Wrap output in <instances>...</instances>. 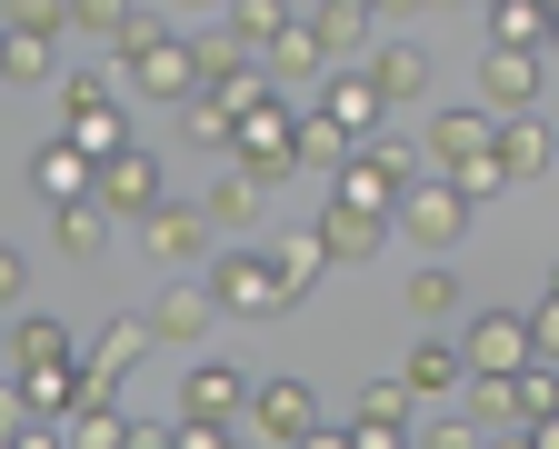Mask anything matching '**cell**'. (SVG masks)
Wrapping results in <instances>:
<instances>
[{"instance_id": "28", "label": "cell", "mask_w": 559, "mask_h": 449, "mask_svg": "<svg viewBox=\"0 0 559 449\" xmlns=\"http://www.w3.org/2000/svg\"><path fill=\"white\" fill-rule=\"evenodd\" d=\"M221 11H230L221 31H230V40H240V50L260 60V50L280 40V21H290V0H221Z\"/></svg>"}, {"instance_id": "40", "label": "cell", "mask_w": 559, "mask_h": 449, "mask_svg": "<svg viewBox=\"0 0 559 449\" xmlns=\"http://www.w3.org/2000/svg\"><path fill=\"white\" fill-rule=\"evenodd\" d=\"M340 449H409V429H380V420H349Z\"/></svg>"}, {"instance_id": "6", "label": "cell", "mask_w": 559, "mask_h": 449, "mask_svg": "<svg viewBox=\"0 0 559 449\" xmlns=\"http://www.w3.org/2000/svg\"><path fill=\"white\" fill-rule=\"evenodd\" d=\"M310 420H320V390L300 380V369H280V380H250V400H240V439H280V449H290Z\"/></svg>"}, {"instance_id": "37", "label": "cell", "mask_w": 559, "mask_h": 449, "mask_svg": "<svg viewBox=\"0 0 559 449\" xmlns=\"http://www.w3.org/2000/svg\"><path fill=\"white\" fill-rule=\"evenodd\" d=\"M349 420H380V429H409V390H400V380H370V390H360V410H349Z\"/></svg>"}, {"instance_id": "11", "label": "cell", "mask_w": 559, "mask_h": 449, "mask_svg": "<svg viewBox=\"0 0 559 449\" xmlns=\"http://www.w3.org/2000/svg\"><path fill=\"white\" fill-rule=\"evenodd\" d=\"M0 359L11 369H70L81 340H70V320H50V310H21V320H0Z\"/></svg>"}, {"instance_id": "7", "label": "cell", "mask_w": 559, "mask_h": 449, "mask_svg": "<svg viewBox=\"0 0 559 449\" xmlns=\"http://www.w3.org/2000/svg\"><path fill=\"white\" fill-rule=\"evenodd\" d=\"M130 231H140V250H151V270H190V260L221 250V240H210V220H200L190 200H151Z\"/></svg>"}, {"instance_id": "34", "label": "cell", "mask_w": 559, "mask_h": 449, "mask_svg": "<svg viewBox=\"0 0 559 449\" xmlns=\"http://www.w3.org/2000/svg\"><path fill=\"white\" fill-rule=\"evenodd\" d=\"M450 310H460V280H450V270L430 260V270L409 280V320H450Z\"/></svg>"}, {"instance_id": "31", "label": "cell", "mask_w": 559, "mask_h": 449, "mask_svg": "<svg viewBox=\"0 0 559 449\" xmlns=\"http://www.w3.org/2000/svg\"><path fill=\"white\" fill-rule=\"evenodd\" d=\"M0 81H60V40H31V31H0Z\"/></svg>"}, {"instance_id": "38", "label": "cell", "mask_w": 559, "mask_h": 449, "mask_svg": "<svg viewBox=\"0 0 559 449\" xmlns=\"http://www.w3.org/2000/svg\"><path fill=\"white\" fill-rule=\"evenodd\" d=\"M120 11H130V0H70V31H81V40H120Z\"/></svg>"}, {"instance_id": "33", "label": "cell", "mask_w": 559, "mask_h": 449, "mask_svg": "<svg viewBox=\"0 0 559 449\" xmlns=\"http://www.w3.org/2000/svg\"><path fill=\"white\" fill-rule=\"evenodd\" d=\"M0 31H31V40H60V31H70V0H0Z\"/></svg>"}, {"instance_id": "45", "label": "cell", "mask_w": 559, "mask_h": 449, "mask_svg": "<svg viewBox=\"0 0 559 449\" xmlns=\"http://www.w3.org/2000/svg\"><path fill=\"white\" fill-rule=\"evenodd\" d=\"M11 449H60V429H50V420H21V429H11Z\"/></svg>"}, {"instance_id": "47", "label": "cell", "mask_w": 559, "mask_h": 449, "mask_svg": "<svg viewBox=\"0 0 559 449\" xmlns=\"http://www.w3.org/2000/svg\"><path fill=\"white\" fill-rule=\"evenodd\" d=\"M370 11H380V21H409V11H419V0H370Z\"/></svg>"}, {"instance_id": "13", "label": "cell", "mask_w": 559, "mask_h": 449, "mask_svg": "<svg viewBox=\"0 0 559 449\" xmlns=\"http://www.w3.org/2000/svg\"><path fill=\"white\" fill-rule=\"evenodd\" d=\"M310 240H320V260L360 270V260H380V250H390V220H370V210H340V200H330V210L310 220Z\"/></svg>"}, {"instance_id": "24", "label": "cell", "mask_w": 559, "mask_h": 449, "mask_svg": "<svg viewBox=\"0 0 559 449\" xmlns=\"http://www.w3.org/2000/svg\"><path fill=\"white\" fill-rule=\"evenodd\" d=\"M260 250H270V280H280V299H310V280L330 270L310 231H280V240H260Z\"/></svg>"}, {"instance_id": "43", "label": "cell", "mask_w": 559, "mask_h": 449, "mask_svg": "<svg viewBox=\"0 0 559 449\" xmlns=\"http://www.w3.org/2000/svg\"><path fill=\"white\" fill-rule=\"evenodd\" d=\"M170 449H250V439H240V420H230V429H180Z\"/></svg>"}, {"instance_id": "51", "label": "cell", "mask_w": 559, "mask_h": 449, "mask_svg": "<svg viewBox=\"0 0 559 449\" xmlns=\"http://www.w3.org/2000/svg\"><path fill=\"white\" fill-rule=\"evenodd\" d=\"M0 449H11V439H0Z\"/></svg>"}, {"instance_id": "8", "label": "cell", "mask_w": 559, "mask_h": 449, "mask_svg": "<svg viewBox=\"0 0 559 449\" xmlns=\"http://www.w3.org/2000/svg\"><path fill=\"white\" fill-rule=\"evenodd\" d=\"M549 91V50H479V110L510 120V110H539Z\"/></svg>"}, {"instance_id": "27", "label": "cell", "mask_w": 559, "mask_h": 449, "mask_svg": "<svg viewBox=\"0 0 559 449\" xmlns=\"http://www.w3.org/2000/svg\"><path fill=\"white\" fill-rule=\"evenodd\" d=\"M60 140L100 161V150H120V140H130V120H120V101H91V110H60Z\"/></svg>"}, {"instance_id": "4", "label": "cell", "mask_w": 559, "mask_h": 449, "mask_svg": "<svg viewBox=\"0 0 559 449\" xmlns=\"http://www.w3.org/2000/svg\"><path fill=\"white\" fill-rule=\"evenodd\" d=\"M91 200H100L110 220H140L151 200H170V180H160V150H140V140L100 150V161H91Z\"/></svg>"}, {"instance_id": "10", "label": "cell", "mask_w": 559, "mask_h": 449, "mask_svg": "<svg viewBox=\"0 0 559 449\" xmlns=\"http://www.w3.org/2000/svg\"><path fill=\"white\" fill-rule=\"evenodd\" d=\"M450 350H460V369H479V380H510V369H530V320L520 310H479Z\"/></svg>"}, {"instance_id": "22", "label": "cell", "mask_w": 559, "mask_h": 449, "mask_svg": "<svg viewBox=\"0 0 559 449\" xmlns=\"http://www.w3.org/2000/svg\"><path fill=\"white\" fill-rule=\"evenodd\" d=\"M50 240H60V260H100L110 250V210L100 200H50Z\"/></svg>"}, {"instance_id": "32", "label": "cell", "mask_w": 559, "mask_h": 449, "mask_svg": "<svg viewBox=\"0 0 559 449\" xmlns=\"http://www.w3.org/2000/svg\"><path fill=\"white\" fill-rule=\"evenodd\" d=\"M60 429H70L60 449H120V429H130V410H120V400H91V410H70Z\"/></svg>"}, {"instance_id": "12", "label": "cell", "mask_w": 559, "mask_h": 449, "mask_svg": "<svg viewBox=\"0 0 559 449\" xmlns=\"http://www.w3.org/2000/svg\"><path fill=\"white\" fill-rule=\"evenodd\" d=\"M140 320H151V350H200V340H210V320H221V310H210V290L170 280V290H160V299H151V310H140Z\"/></svg>"}, {"instance_id": "25", "label": "cell", "mask_w": 559, "mask_h": 449, "mask_svg": "<svg viewBox=\"0 0 559 449\" xmlns=\"http://www.w3.org/2000/svg\"><path fill=\"white\" fill-rule=\"evenodd\" d=\"M460 380H469V369H460V350H450V340H419V350H409V369H400V390H409V400H450Z\"/></svg>"}, {"instance_id": "1", "label": "cell", "mask_w": 559, "mask_h": 449, "mask_svg": "<svg viewBox=\"0 0 559 449\" xmlns=\"http://www.w3.org/2000/svg\"><path fill=\"white\" fill-rule=\"evenodd\" d=\"M200 290H210V310H221V320H280V310H290L280 280H270V250H260V240H221Z\"/></svg>"}, {"instance_id": "48", "label": "cell", "mask_w": 559, "mask_h": 449, "mask_svg": "<svg viewBox=\"0 0 559 449\" xmlns=\"http://www.w3.org/2000/svg\"><path fill=\"white\" fill-rule=\"evenodd\" d=\"M419 11H469V0H419Z\"/></svg>"}, {"instance_id": "35", "label": "cell", "mask_w": 559, "mask_h": 449, "mask_svg": "<svg viewBox=\"0 0 559 449\" xmlns=\"http://www.w3.org/2000/svg\"><path fill=\"white\" fill-rule=\"evenodd\" d=\"M180 130H190L200 150H230V110L210 101V91H190V101H180Z\"/></svg>"}, {"instance_id": "46", "label": "cell", "mask_w": 559, "mask_h": 449, "mask_svg": "<svg viewBox=\"0 0 559 449\" xmlns=\"http://www.w3.org/2000/svg\"><path fill=\"white\" fill-rule=\"evenodd\" d=\"M290 449H340V420H310V429H300Z\"/></svg>"}, {"instance_id": "39", "label": "cell", "mask_w": 559, "mask_h": 449, "mask_svg": "<svg viewBox=\"0 0 559 449\" xmlns=\"http://www.w3.org/2000/svg\"><path fill=\"white\" fill-rule=\"evenodd\" d=\"M21 299H31V260H21L11 240H0V320H11V310H21Z\"/></svg>"}, {"instance_id": "14", "label": "cell", "mask_w": 559, "mask_h": 449, "mask_svg": "<svg viewBox=\"0 0 559 449\" xmlns=\"http://www.w3.org/2000/svg\"><path fill=\"white\" fill-rule=\"evenodd\" d=\"M360 70H370L380 110H419V101H430V50H419V40H390V50H370Z\"/></svg>"}, {"instance_id": "3", "label": "cell", "mask_w": 559, "mask_h": 449, "mask_svg": "<svg viewBox=\"0 0 559 449\" xmlns=\"http://www.w3.org/2000/svg\"><path fill=\"white\" fill-rule=\"evenodd\" d=\"M390 240H419V250H460V240H469V200H460L440 170H419V180L390 200Z\"/></svg>"}, {"instance_id": "41", "label": "cell", "mask_w": 559, "mask_h": 449, "mask_svg": "<svg viewBox=\"0 0 559 449\" xmlns=\"http://www.w3.org/2000/svg\"><path fill=\"white\" fill-rule=\"evenodd\" d=\"M170 439H180V420H130L120 429V449H170Z\"/></svg>"}, {"instance_id": "9", "label": "cell", "mask_w": 559, "mask_h": 449, "mask_svg": "<svg viewBox=\"0 0 559 449\" xmlns=\"http://www.w3.org/2000/svg\"><path fill=\"white\" fill-rule=\"evenodd\" d=\"M240 400H250V369H230V359H190V380H180V429H230L240 420Z\"/></svg>"}, {"instance_id": "36", "label": "cell", "mask_w": 559, "mask_h": 449, "mask_svg": "<svg viewBox=\"0 0 559 449\" xmlns=\"http://www.w3.org/2000/svg\"><path fill=\"white\" fill-rule=\"evenodd\" d=\"M440 180H450V190H460L469 210H479V200H500V190H510V180H500V161H489V150H479V161H450Z\"/></svg>"}, {"instance_id": "23", "label": "cell", "mask_w": 559, "mask_h": 449, "mask_svg": "<svg viewBox=\"0 0 559 449\" xmlns=\"http://www.w3.org/2000/svg\"><path fill=\"white\" fill-rule=\"evenodd\" d=\"M31 190H40V200H91V150L40 140V150H31Z\"/></svg>"}, {"instance_id": "50", "label": "cell", "mask_w": 559, "mask_h": 449, "mask_svg": "<svg viewBox=\"0 0 559 449\" xmlns=\"http://www.w3.org/2000/svg\"><path fill=\"white\" fill-rule=\"evenodd\" d=\"M349 11H370V0H349Z\"/></svg>"}, {"instance_id": "26", "label": "cell", "mask_w": 559, "mask_h": 449, "mask_svg": "<svg viewBox=\"0 0 559 449\" xmlns=\"http://www.w3.org/2000/svg\"><path fill=\"white\" fill-rule=\"evenodd\" d=\"M489 50H549V0H489Z\"/></svg>"}, {"instance_id": "49", "label": "cell", "mask_w": 559, "mask_h": 449, "mask_svg": "<svg viewBox=\"0 0 559 449\" xmlns=\"http://www.w3.org/2000/svg\"><path fill=\"white\" fill-rule=\"evenodd\" d=\"M170 11H221V0H170Z\"/></svg>"}, {"instance_id": "29", "label": "cell", "mask_w": 559, "mask_h": 449, "mask_svg": "<svg viewBox=\"0 0 559 449\" xmlns=\"http://www.w3.org/2000/svg\"><path fill=\"white\" fill-rule=\"evenodd\" d=\"M310 31H320V50H330V60L370 50V11H349V0H310Z\"/></svg>"}, {"instance_id": "19", "label": "cell", "mask_w": 559, "mask_h": 449, "mask_svg": "<svg viewBox=\"0 0 559 449\" xmlns=\"http://www.w3.org/2000/svg\"><path fill=\"white\" fill-rule=\"evenodd\" d=\"M479 150H489V110H479V101H469V110H440L430 130H419V161H430V170L479 161Z\"/></svg>"}, {"instance_id": "20", "label": "cell", "mask_w": 559, "mask_h": 449, "mask_svg": "<svg viewBox=\"0 0 559 449\" xmlns=\"http://www.w3.org/2000/svg\"><path fill=\"white\" fill-rule=\"evenodd\" d=\"M330 200H340V210H370V220H390V200H400V180H390V170L370 161V150H360V140H349V161L330 170Z\"/></svg>"}, {"instance_id": "44", "label": "cell", "mask_w": 559, "mask_h": 449, "mask_svg": "<svg viewBox=\"0 0 559 449\" xmlns=\"http://www.w3.org/2000/svg\"><path fill=\"white\" fill-rule=\"evenodd\" d=\"M21 420H31V400H21V380H0V439H11Z\"/></svg>"}, {"instance_id": "15", "label": "cell", "mask_w": 559, "mask_h": 449, "mask_svg": "<svg viewBox=\"0 0 559 449\" xmlns=\"http://www.w3.org/2000/svg\"><path fill=\"white\" fill-rule=\"evenodd\" d=\"M310 110H320L330 130H349V140H370V130L390 120V110H380V91H370V70H340V60H330V81H320V101H310Z\"/></svg>"}, {"instance_id": "21", "label": "cell", "mask_w": 559, "mask_h": 449, "mask_svg": "<svg viewBox=\"0 0 559 449\" xmlns=\"http://www.w3.org/2000/svg\"><path fill=\"white\" fill-rule=\"evenodd\" d=\"M260 70H270V81H320V70H330V50H320L310 11H290V21H280V40L260 50Z\"/></svg>"}, {"instance_id": "30", "label": "cell", "mask_w": 559, "mask_h": 449, "mask_svg": "<svg viewBox=\"0 0 559 449\" xmlns=\"http://www.w3.org/2000/svg\"><path fill=\"white\" fill-rule=\"evenodd\" d=\"M340 161H349V130H330V120H320V110H310V120H300V130H290V170H320V180H330V170H340Z\"/></svg>"}, {"instance_id": "42", "label": "cell", "mask_w": 559, "mask_h": 449, "mask_svg": "<svg viewBox=\"0 0 559 449\" xmlns=\"http://www.w3.org/2000/svg\"><path fill=\"white\" fill-rule=\"evenodd\" d=\"M419 449H479V429H469V420H430V429H419Z\"/></svg>"}, {"instance_id": "5", "label": "cell", "mask_w": 559, "mask_h": 449, "mask_svg": "<svg viewBox=\"0 0 559 449\" xmlns=\"http://www.w3.org/2000/svg\"><path fill=\"white\" fill-rule=\"evenodd\" d=\"M110 81H120V91H140V101H160V110H180V101L200 91V70H190V40H180V31H160V40L120 50Z\"/></svg>"}, {"instance_id": "2", "label": "cell", "mask_w": 559, "mask_h": 449, "mask_svg": "<svg viewBox=\"0 0 559 449\" xmlns=\"http://www.w3.org/2000/svg\"><path fill=\"white\" fill-rule=\"evenodd\" d=\"M290 130H300V110L290 101H260V110H240L230 120V150H221V161L240 170V180H260V190H280V180H290Z\"/></svg>"}, {"instance_id": "18", "label": "cell", "mask_w": 559, "mask_h": 449, "mask_svg": "<svg viewBox=\"0 0 559 449\" xmlns=\"http://www.w3.org/2000/svg\"><path fill=\"white\" fill-rule=\"evenodd\" d=\"M140 359H151V320H140V310L100 320L91 350H81V369H100V380H120V390H130V369H140Z\"/></svg>"}, {"instance_id": "17", "label": "cell", "mask_w": 559, "mask_h": 449, "mask_svg": "<svg viewBox=\"0 0 559 449\" xmlns=\"http://www.w3.org/2000/svg\"><path fill=\"white\" fill-rule=\"evenodd\" d=\"M489 161H500V180H549V120L539 110L489 120Z\"/></svg>"}, {"instance_id": "16", "label": "cell", "mask_w": 559, "mask_h": 449, "mask_svg": "<svg viewBox=\"0 0 559 449\" xmlns=\"http://www.w3.org/2000/svg\"><path fill=\"white\" fill-rule=\"evenodd\" d=\"M200 220H210V240H260L270 190H260V180H240V170H221V180H210V200H200Z\"/></svg>"}]
</instances>
